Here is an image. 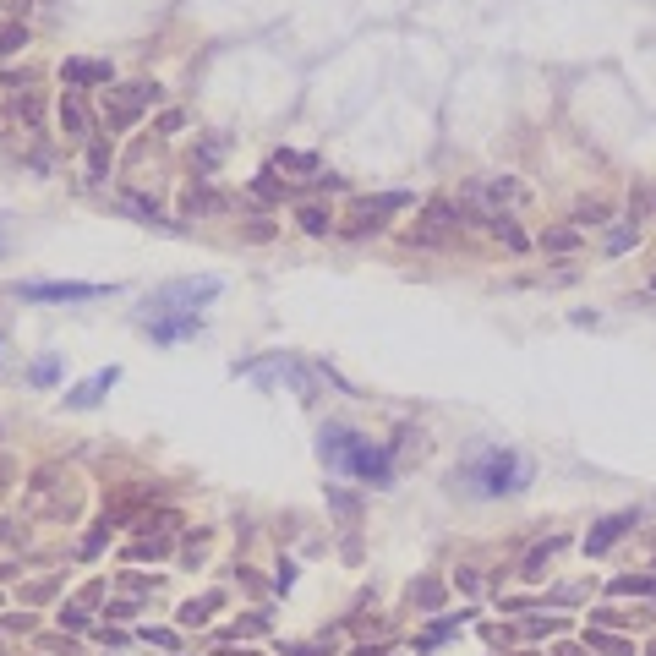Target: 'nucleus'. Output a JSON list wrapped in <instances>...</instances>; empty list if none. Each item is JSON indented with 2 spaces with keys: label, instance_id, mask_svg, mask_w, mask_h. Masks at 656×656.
<instances>
[{
  "label": "nucleus",
  "instance_id": "8",
  "mask_svg": "<svg viewBox=\"0 0 656 656\" xmlns=\"http://www.w3.org/2000/svg\"><path fill=\"white\" fill-rule=\"evenodd\" d=\"M629 525H635V514H613V520H602L591 536H585V553H607V547H613L618 536L629 531Z\"/></svg>",
  "mask_w": 656,
  "mask_h": 656
},
{
  "label": "nucleus",
  "instance_id": "12",
  "mask_svg": "<svg viewBox=\"0 0 656 656\" xmlns=\"http://www.w3.org/2000/svg\"><path fill=\"white\" fill-rule=\"evenodd\" d=\"M591 646L602 651V656H635V651H629V640H613V635H602V629H591Z\"/></svg>",
  "mask_w": 656,
  "mask_h": 656
},
{
  "label": "nucleus",
  "instance_id": "5",
  "mask_svg": "<svg viewBox=\"0 0 656 656\" xmlns=\"http://www.w3.org/2000/svg\"><path fill=\"white\" fill-rule=\"evenodd\" d=\"M454 230H460L454 208H449V203H427V219H421V225L410 230V246H438V241H449Z\"/></svg>",
  "mask_w": 656,
  "mask_h": 656
},
{
  "label": "nucleus",
  "instance_id": "1",
  "mask_svg": "<svg viewBox=\"0 0 656 656\" xmlns=\"http://www.w3.org/2000/svg\"><path fill=\"white\" fill-rule=\"evenodd\" d=\"M323 460L334 465V471H350V476H361V482L389 487V454L372 438H356V432H345V427H323Z\"/></svg>",
  "mask_w": 656,
  "mask_h": 656
},
{
  "label": "nucleus",
  "instance_id": "4",
  "mask_svg": "<svg viewBox=\"0 0 656 656\" xmlns=\"http://www.w3.org/2000/svg\"><path fill=\"white\" fill-rule=\"evenodd\" d=\"M154 99H159L154 82H126V88H110V126H132Z\"/></svg>",
  "mask_w": 656,
  "mask_h": 656
},
{
  "label": "nucleus",
  "instance_id": "3",
  "mask_svg": "<svg viewBox=\"0 0 656 656\" xmlns=\"http://www.w3.org/2000/svg\"><path fill=\"white\" fill-rule=\"evenodd\" d=\"M219 296V279L203 274V279H175V285L154 290V301H148L143 323H175V318H197V307L203 301Z\"/></svg>",
  "mask_w": 656,
  "mask_h": 656
},
{
  "label": "nucleus",
  "instance_id": "16",
  "mask_svg": "<svg viewBox=\"0 0 656 656\" xmlns=\"http://www.w3.org/2000/svg\"><path fill=\"white\" fill-rule=\"evenodd\" d=\"M629 246H635V230H613V236H607V252H629Z\"/></svg>",
  "mask_w": 656,
  "mask_h": 656
},
{
  "label": "nucleus",
  "instance_id": "15",
  "mask_svg": "<svg viewBox=\"0 0 656 656\" xmlns=\"http://www.w3.org/2000/svg\"><path fill=\"white\" fill-rule=\"evenodd\" d=\"M301 225H307V230H312V236H323V230H328V219H323V208H301Z\"/></svg>",
  "mask_w": 656,
  "mask_h": 656
},
{
  "label": "nucleus",
  "instance_id": "11",
  "mask_svg": "<svg viewBox=\"0 0 656 656\" xmlns=\"http://www.w3.org/2000/svg\"><path fill=\"white\" fill-rule=\"evenodd\" d=\"M126 214H137V219H143V225H164V230H175V225H170V219L159 214L154 203H143V197H126Z\"/></svg>",
  "mask_w": 656,
  "mask_h": 656
},
{
  "label": "nucleus",
  "instance_id": "14",
  "mask_svg": "<svg viewBox=\"0 0 656 656\" xmlns=\"http://www.w3.org/2000/svg\"><path fill=\"white\" fill-rule=\"evenodd\" d=\"M22 44H28V33H22L17 22H11V28H0V55H17Z\"/></svg>",
  "mask_w": 656,
  "mask_h": 656
},
{
  "label": "nucleus",
  "instance_id": "10",
  "mask_svg": "<svg viewBox=\"0 0 656 656\" xmlns=\"http://www.w3.org/2000/svg\"><path fill=\"white\" fill-rule=\"evenodd\" d=\"M61 126H66V137H88V110H82V99H72V93L61 99Z\"/></svg>",
  "mask_w": 656,
  "mask_h": 656
},
{
  "label": "nucleus",
  "instance_id": "19",
  "mask_svg": "<svg viewBox=\"0 0 656 656\" xmlns=\"http://www.w3.org/2000/svg\"><path fill=\"white\" fill-rule=\"evenodd\" d=\"M33 383H55V361H39V367H33Z\"/></svg>",
  "mask_w": 656,
  "mask_h": 656
},
{
  "label": "nucleus",
  "instance_id": "13",
  "mask_svg": "<svg viewBox=\"0 0 656 656\" xmlns=\"http://www.w3.org/2000/svg\"><path fill=\"white\" fill-rule=\"evenodd\" d=\"M618 596H656V580H635V574H624V580H613Z\"/></svg>",
  "mask_w": 656,
  "mask_h": 656
},
{
  "label": "nucleus",
  "instance_id": "7",
  "mask_svg": "<svg viewBox=\"0 0 656 656\" xmlns=\"http://www.w3.org/2000/svg\"><path fill=\"white\" fill-rule=\"evenodd\" d=\"M115 383H121V367H104V372H93L88 383H77V389L66 394V405H72V410H88V405H99V394L115 389Z\"/></svg>",
  "mask_w": 656,
  "mask_h": 656
},
{
  "label": "nucleus",
  "instance_id": "9",
  "mask_svg": "<svg viewBox=\"0 0 656 656\" xmlns=\"http://www.w3.org/2000/svg\"><path fill=\"white\" fill-rule=\"evenodd\" d=\"M61 77H66V88H88V82H110V66L104 61H66Z\"/></svg>",
  "mask_w": 656,
  "mask_h": 656
},
{
  "label": "nucleus",
  "instance_id": "6",
  "mask_svg": "<svg viewBox=\"0 0 656 656\" xmlns=\"http://www.w3.org/2000/svg\"><path fill=\"white\" fill-rule=\"evenodd\" d=\"M28 301H93V296H110V285H22Z\"/></svg>",
  "mask_w": 656,
  "mask_h": 656
},
{
  "label": "nucleus",
  "instance_id": "17",
  "mask_svg": "<svg viewBox=\"0 0 656 656\" xmlns=\"http://www.w3.org/2000/svg\"><path fill=\"white\" fill-rule=\"evenodd\" d=\"M104 164H110V148L93 143V148H88V170H93V175H104Z\"/></svg>",
  "mask_w": 656,
  "mask_h": 656
},
{
  "label": "nucleus",
  "instance_id": "18",
  "mask_svg": "<svg viewBox=\"0 0 656 656\" xmlns=\"http://www.w3.org/2000/svg\"><path fill=\"white\" fill-rule=\"evenodd\" d=\"M542 241H547V246H574V230H547Z\"/></svg>",
  "mask_w": 656,
  "mask_h": 656
},
{
  "label": "nucleus",
  "instance_id": "2",
  "mask_svg": "<svg viewBox=\"0 0 656 656\" xmlns=\"http://www.w3.org/2000/svg\"><path fill=\"white\" fill-rule=\"evenodd\" d=\"M465 487L482 492V498H503V492H520L525 482H531V460L514 449H482L465 460Z\"/></svg>",
  "mask_w": 656,
  "mask_h": 656
}]
</instances>
